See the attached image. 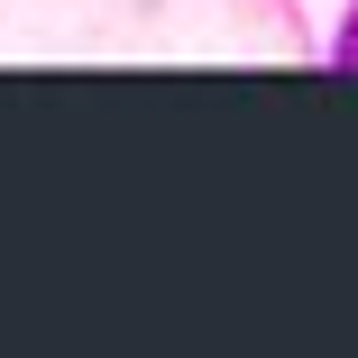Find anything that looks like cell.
I'll return each instance as SVG.
<instances>
[{"mask_svg": "<svg viewBox=\"0 0 358 358\" xmlns=\"http://www.w3.org/2000/svg\"><path fill=\"white\" fill-rule=\"evenodd\" d=\"M322 64H331V74H358V0L340 10V28H331V46H322Z\"/></svg>", "mask_w": 358, "mask_h": 358, "instance_id": "obj_1", "label": "cell"}]
</instances>
